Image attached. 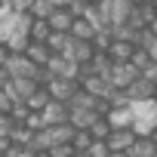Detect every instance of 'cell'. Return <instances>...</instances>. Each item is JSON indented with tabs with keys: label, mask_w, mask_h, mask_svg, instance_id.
Masks as SVG:
<instances>
[{
	"label": "cell",
	"mask_w": 157,
	"mask_h": 157,
	"mask_svg": "<svg viewBox=\"0 0 157 157\" xmlns=\"http://www.w3.org/2000/svg\"><path fill=\"white\" fill-rule=\"evenodd\" d=\"M108 157H132V154H129V151H111Z\"/></svg>",
	"instance_id": "74e56055"
},
{
	"label": "cell",
	"mask_w": 157,
	"mask_h": 157,
	"mask_svg": "<svg viewBox=\"0 0 157 157\" xmlns=\"http://www.w3.org/2000/svg\"><path fill=\"white\" fill-rule=\"evenodd\" d=\"M52 0H34V6H31V16L34 19H49L52 16Z\"/></svg>",
	"instance_id": "83f0119b"
},
{
	"label": "cell",
	"mask_w": 157,
	"mask_h": 157,
	"mask_svg": "<svg viewBox=\"0 0 157 157\" xmlns=\"http://www.w3.org/2000/svg\"><path fill=\"white\" fill-rule=\"evenodd\" d=\"M10 80H13L10 68H6V65H0V86H10Z\"/></svg>",
	"instance_id": "d590c367"
},
{
	"label": "cell",
	"mask_w": 157,
	"mask_h": 157,
	"mask_svg": "<svg viewBox=\"0 0 157 157\" xmlns=\"http://www.w3.org/2000/svg\"><path fill=\"white\" fill-rule=\"evenodd\" d=\"M46 136H49V148L52 145H65V142L74 139V126H71V120L68 123H49L46 126Z\"/></svg>",
	"instance_id": "8fae6325"
},
{
	"label": "cell",
	"mask_w": 157,
	"mask_h": 157,
	"mask_svg": "<svg viewBox=\"0 0 157 157\" xmlns=\"http://www.w3.org/2000/svg\"><path fill=\"white\" fill-rule=\"evenodd\" d=\"M151 3H154V10H157V0H151Z\"/></svg>",
	"instance_id": "f6af8a7d"
},
{
	"label": "cell",
	"mask_w": 157,
	"mask_h": 157,
	"mask_svg": "<svg viewBox=\"0 0 157 157\" xmlns=\"http://www.w3.org/2000/svg\"><path fill=\"white\" fill-rule=\"evenodd\" d=\"M136 139H139V126H114V132L108 136V145L111 151H129Z\"/></svg>",
	"instance_id": "3957f363"
},
{
	"label": "cell",
	"mask_w": 157,
	"mask_h": 157,
	"mask_svg": "<svg viewBox=\"0 0 157 157\" xmlns=\"http://www.w3.org/2000/svg\"><path fill=\"white\" fill-rule=\"evenodd\" d=\"M31 111H34V108H31V105L22 99V102H16V105H13V111H10V114H13V120H16V123H28Z\"/></svg>",
	"instance_id": "484cf974"
},
{
	"label": "cell",
	"mask_w": 157,
	"mask_h": 157,
	"mask_svg": "<svg viewBox=\"0 0 157 157\" xmlns=\"http://www.w3.org/2000/svg\"><path fill=\"white\" fill-rule=\"evenodd\" d=\"M6 68H10V74L13 77H34L37 74V62H31L28 59V52H13L10 59H6Z\"/></svg>",
	"instance_id": "7a4b0ae2"
},
{
	"label": "cell",
	"mask_w": 157,
	"mask_h": 157,
	"mask_svg": "<svg viewBox=\"0 0 157 157\" xmlns=\"http://www.w3.org/2000/svg\"><path fill=\"white\" fill-rule=\"evenodd\" d=\"M10 6H13V13H31L34 0H10Z\"/></svg>",
	"instance_id": "836d02e7"
},
{
	"label": "cell",
	"mask_w": 157,
	"mask_h": 157,
	"mask_svg": "<svg viewBox=\"0 0 157 157\" xmlns=\"http://www.w3.org/2000/svg\"><path fill=\"white\" fill-rule=\"evenodd\" d=\"M71 157H90V151H74Z\"/></svg>",
	"instance_id": "60d3db41"
},
{
	"label": "cell",
	"mask_w": 157,
	"mask_h": 157,
	"mask_svg": "<svg viewBox=\"0 0 157 157\" xmlns=\"http://www.w3.org/2000/svg\"><path fill=\"white\" fill-rule=\"evenodd\" d=\"M90 132H93V139H105V142H108V136L114 132V123H111L108 117H96V123L90 126Z\"/></svg>",
	"instance_id": "603a6c76"
},
{
	"label": "cell",
	"mask_w": 157,
	"mask_h": 157,
	"mask_svg": "<svg viewBox=\"0 0 157 157\" xmlns=\"http://www.w3.org/2000/svg\"><path fill=\"white\" fill-rule=\"evenodd\" d=\"M93 102H96V96L90 93V90H83V86H77V93L71 96V108H93Z\"/></svg>",
	"instance_id": "cb8c5ba5"
},
{
	"label": "cell",
	"mask_w": 157,
	"mask_h": 157,
	"mask_svg": "<svg viewBox=\"0 0 157 157\" xmlns=\"http://www.w3.org/2000/svg\"><path fill=\"white\" fill-rule=\"evenodd\" d=\"M52 6H71V0H52Z\"/></svg>",
	"instance_id": "ab89813d"
},
{
	"label": "cell",
	"mask_w": 157,
	"mask_h": 157,
	"mask_svg": "<svg viewBox=\"0 0 157 157\" xmlns=\"http://www.w3.org/2000/svg\"><path fill=\"white\" fill-rule=\"evenodd\" d=\"M43 114H46V120H49V123H68V120H71V105H68V102L52 99V102L43 108Z\"/></svg>",
	"instance_id": "30bf717a"
},
{
	"label": "cell",
	"mask_w": 157,
	"mask_h": 157,
	"mask_svg": "<svg viewBox=\"0 0 157 157\" xmlns=\"http://www.w3.org/2000/svg\"><path fill=\"white\" fill-rule=\"evenodd\" d=\"M80 86L90 90L93 96H111V90H114L111 77H105V74H83L80 77Z\"/></svg>",
	"instance_id": "8992f818"
},
{
	"label": "cell",
	"mask_w": 157,
	"mask_h": 157,
	"mask_svg": "<svg viewBox=\"0 0 157 157\" xmlns=\"http://www.w3.org/2000/svg\"><path fill=\"white\" fill-rule=\"evenodd\" d=\"M154 16H157V10H154V3H136L132 6V13H129V25L132 28H151V22H154Z\"/></svg>",
	"instance_id": "ba28073f"
},
{
	"label": "cell",
	"mask_w": 157,
	"mask_h": 157,
	"mask_svg": "<svg viewBox=\"0 0 157 157\" xmlns=\"http://www.w3.org/2000/svg\"><path fill=\"white\" fill-rule=\"evenodd\" d=\"M96 31H99V25H96L90 16H77L74 25H71V34H74V37H80V40H93Z\"/></svg>",
	"instance_id": "5bb4252c"
},
{
	"label": "cell",
	"mask_w": 157,
	"mask_h": 157,
	"mask_svg": "<svg viewBox=\"0 0 157 157\" xmlns=\"http://www.w3.org/2000/svg\"><path fill=\"white\" fill-rule=\"evenodd\" d=\"M154 157H157V154H154Z\"/></svg>",
	"instance_id": "7dc6e473"
},
{
	"label": "cell",
	"mask_w": 157,
	"mask_h": 157,
	"mask_svg": "<svg viewBox=\"0 0 157 157\" xmlns=\"http://www.w3.org/2000/svg\"><path fill=\"white\" fill-rule=\"evenodd\" d=\"M46 43H49L52 52H68V46H71V31H52V34L46 37Z\"/></svg>",
	"instance_id": "ffe728a7"
},
{
	"label": "cell",
	"mask_w": 157,
	"mask_h": 157,
	"mask_svg": "<svg viewBox=\"0 0 157 157\" xmlns=\"http://www.w3.org/2000/svg\"><path fill=\"white\" fill-rule=\"evenodd\" d=\"M49 151H52V157H71V154H74L77 148H74L71 142H65V145H52Z\"/></svg>",
	"instance_id": "d6a6232c"
},
{
	"label": "cell",
	"mask_w": 157,
	"mask_h": 157,
	"mask_svg": "<svg viewBox=\"0 0 157 157\" xmlns=\"http://www.w3.org/2000/svg\"><path fill=\"white\" fill-rule=\"evenodd\" d=\"M71 145H74L77 151H86V148L93 145V132H90V129H74V139H71Z\"/></svg>",
	"instance_id": "4316f807"
},
{
	"label": "cell",
	"mask_w": 157,
	"mask_h": 157,
	"mask_svg": "<svg viewBox=\"0 0 157 157\" xmlns=\"http://www.w3.org/2000/svg\"><path fill=\"white\" fill-rule=\"evenodd\" d=\"M132 0H111L108 3V13H111V25H117V22H126L129 19V13H132Z\"/></svg>",
	"instance_id": "e0dca14e"
},
{
	"label": "cell",
	"mask_w": 157,
	"mask_h": 157,
	"mask_svg": "<svg viewBox=\"0 0 157 157\" xmlns=\"http://www.w3.org/2000/svg\"><path fill=\"white\" fill-rule=\"evenodd\" d=\"M52 102V96H49V90H46V83H40L34 93H31V99H28V105L34 108V111H43L46 105Z\"/></svg>",
	"instance_id": "44dd1931"
},
{
	"label": "cell",
	"mask_w": 157,
	"mask_h": 157,
	"mask_svg": "<svg viewBox=\"0 0 157 157\" xmlns=\"http://www.w3.org/2000/svg\"><path fill=\"white\" fill-rule=\"evenodd\" d=\"M108 52H111V59H114V62H129V59H132V52H136V43H132V40H120V37H117V40L111 43V49H108Z\"/></svg>",
	"instance_id": "ac0fdd59"
},
{
	"label": "cell",
	"mask_w": 157,
	"mask_h": 157,
	"mask_svg": "<svg viewBox=\"0 0 157 157\" xmlns=\"http://www.w3.org/2000/svg\"><path fill=\"white\" fill-rule=\"evenodd\" d=\"M154 90H157V83L151 80L148 74H139L136 80L126 86V96L132 99V105H139V102H151L154 99Z\"/></svg>",
	"instance_id": "6da1fadb"
},
{
	"label": "cell",
	"mask_w": 157,
	"mask_h": 157,
	"mask_svg": "<svg viewBox=\"0 0 157 157\" xmlns=\"http://www.w3.org/2000/svg\"><path fill=\"white\" fill-rule=\"evenodd\" d=\"M148 49H151V59H154V62H157V37H154V43H151V46H148Z\"/></svg>",
	"instance_id": "f35d334b"
},
{
	"label": "cell",
	"mask_w": 157,
	"mask_h": 157,
	"mask_svg": "<svg viewBox=\"0 0 157 157\" xmlns=\"http://www.w3.org/2000/svg\"><path fill=\"white\" fill-rule=\"evenodd\" d=\"M145 74H148V77H151V80H154V83H157V62H151V68H148V71H145Z\"/></svg>",
	"instance_id": "8d00e7d4"
},
{
	"label": "cell",
	"mask_w": 157,
	"mask_h": 157,
	"mask_svg": "<svg viewBox=\"0 0 157 157\" xmlns=\"http://www.w3.org/2000/svg\"><path fill=\"white\" fill-rule=\"evenodd\" d=\"M96 117H102L96 108H71V126L74 129H90L96 123Z\"/></svg>",
	"instance_id": "7c38bea8"
},
{
	"label": "cell",
	"mask_w": 157,
	"mask_h": 157,
	"mask_svg": "<svg viewBox=\"0 0 157 157\" xmlns=\"http://www.w3.org/2000/svg\"><path fill=\"white\" fill-rule=\"evenodd\" d=\"M129 62H132V65H136V68L145 74V71L151 68V62H154V59H151V49H145V46H136V52H132V59H129Z\"/></svg>",
	"instance_id": "d4e9b609"
},
{
	"label": "cell",
	"mask_w": 157,
	"mask_h": 157,
	"mask_svg": "<svg viewBox=\"0 0 157 157\" xmlns=\"http://www.w3.org/2000/svg\"><path fill=\"white\" fill-rule=\"evenodd\" d=\"M28 59L37 62V65H46V62L52 59L49 43H46V40H31V43H28Z\"/></svg>",
	"instance_id": "2e32d148"
},
{
	"label": "cell",
	"mask_w": 157,
	"mask_h": 157,
	"mask_svg": "<svg viewBox=\"0 0 157 157\" xmlns=\"http://www.w3.org/2000/svg\"><path fill=\"white\" fill-rule=\"evenodd\" d=\"M68 56H71L74 62L86 65V62H93V56H96V43H93V40H80V37H74V34H71V46H68Z\"/></svg>",
	"instance_id": "52a82bcc"
},
{
	"label": "cell",
	"mask_w": 157,
	"mask_h": 157,
	"mask_svg": "<svg viewBox=\"0 0 157 157\" xmlns=\"http://www.w3.org/2000/svg\"><path fill=\"white\" fill-rule=\"evenodd\" d=\"M139 74H142V71H139L132 62H114V68H111V74H108V77H111V83H114V86L126 90V86L136 80Z\"/></svg>",
	"instance_id": "277c9868"
},
{
	"label": "cell",
	"mask_w": 157,
	"mask_h": 157,
	"mask_svg": "<svg viewBox=\"0 0 157 157\" xmlns=\"http://www.w3.org/2000/svg\"><path fill=\"white\" fill-rule=\"evenodd\" d=\"M37 86H40V83L34 80V77H13L6 90L13 93V99H16V102H22V99L28 102V99H31V93H34Z\"/></svg>",
	"instance_id": "9c48e42d"
},
{
	"label": "cell",
	"mask_w": 157,
	"mask_h": 157,
	"mask_svg": "<svg viewBox=\"0 0 157 157\" xmlns=\"http://www.w3.org/2000/svg\"><path fill=\"white\" fill-rule=\"evenodd\" d=\"M37 157H52V151L46 148V151H37Z\"/></svg>",
	"instance_id": "b9f144b4"
},
{
	"label": "cell",
	"mask_w": 157,
	"mask_h": 157,
	"mask_svg": "<svg viewBox=\"0 0 157 157\" xmlns=\"http://www.w3.org/2000/svg\"><path fill=\"white\" fill-rule=\"evenodd\" d=\"M13 105H16L13 93H10L6 86H0V111H13Z\"/></svg>",
	"instance_id": "1f68e13d"
},
{
	"label": "cell",
	"mask_w": 157,
	"mask_h": 157,
	"mask_svg": "<svg viewBox=\"0 0 157 157\" xmlns=\"http://www.w3.org/2000/svg\"><path fill=\"white\" fill-rule=\"evenodd\" d=\"M77 86H80V80H68V77H52V80L46 83L49 96L59 99V102H71V96L77 93Z\"/></svg>",
	"instance_id": "5b68a950"
},
{
	"label": "cell",
	"mask_w": 157,
	"mask_h": 157,
	"mask_svg": "<svg viewBox=\"0 0 157 157\" xmlns=\"http://www.w3.org/2000/svg\"><path fill=\"white\" fill-rule=\"evenodd\" d=\"M132 3H151V0H132Z\"/></svg>",
	"instance_id": "ee69618b"
},
{
	"label": "cell",
	"mask_w": 157,
	"mask_h": 157,
	"mask_svg": "<svg viewBox=\"0 0 157 157\" xmlns=\"http://www.w3.org/2000/svg\"><path fill=\"white\" fill-rule=\"evenodd\" d=\"M6 154H10V157H37V151H34L31 145H10Z\"/></svg>",
	"instance_id": "f546056e"
},
{
	"label": "cell",
	"mask_w": 157,
	"mask_h": 157,
	"mask_svg": "<svg viewBox=\"0 0 157 157\" xmlns=\"http://www.w3.org/2000/svg\"><path fill=\"white\" fill-rule=\"evenodd\" d=\"M16 129V120H13V114L10 111H0V136H10Z\"/></svg>",
	"instance_id": "4dcf8cb0"
},
{
	"label": "cell",
	"mask_w": 157,
	"mask_h": 157,
	"mask_svg": "<svg viewBox=\"0 0 157 157\" xmlns=\"http://www.w3.org/2000/svg\"><path fill=\"white\" fill-rule=\"evenodd\" d=\"M114 40H117V37H114V28H111V25H105V28H99V31H96V37H93V43H96V49H105V52L111 49V43H114Z\"/></svg>",
	"instance_id": "7402d4cb"
},
{
	"label": "cell",
	"mask_w": 157,
	"mask_h": 157,
	"mask_svg": "<svg viewBox=\"0 0 157 157\" xmlns=\"http://www.w3.org/2000/svg\"><path fill=\"white\" fill-rule=\"evenodd\" d=\"M13 56V49H10V43L6 40H0V65H6V59Z\"/></svg>",
	"instance_id": "e575fe53"
},
{
	"label": "cell",
	"mask_w": 157,
	"mask_h": 157,
	"mask_svg": "<svg viewBox=\"0 0 157 157\" xmlns=\"http://www.w3.org/2000/svg\"><path fill=\"white\" fill-rule=\"evenodd\" d=\"M74 19H77V16H74L68 6H56L52 16H49V25H52V31H71Z\"/></svg>",
	"instance_id": "9a60e30c"
},
{
	"label": "cell",
	"mask_w": 157,
	"mask_h": 157,
	"mask_svg": "<svg viewBox=\"0 0 157 157\" xmlns=\"http://www.w3.org/2000/svg\"><path fill=\"white\" fill-rule=\"evenodd\" d=\"M86 151H90V157H108V154H111V145H108L105 139H93V145H90Z\"/></svg>",
	"instance_id": "f1b7e54d"
},
{
	"label": "cell",
	"mask_w": 157,
	"mask_h": 157,
	"mask_svg": "<svg viewBox=\"0 0 157 157\" xmlns=\"http://www.w3.org/2000/svg\"><path fill=\"white\" fill-rule=\"evenodd\" d=\"M154 102H157V90H154Z\"/></svg>",
	"instance_id": "bcb514c9"
},
{
	"label": "cell",
	"mask_w": 157,
	"mask_h": 157,
	"mask_svg": "<svg viewBox=\"0 0 157 157\" xmlns=\"http://www.w3.org/2000/svg\"><path fill=\"white\" fill-rule=\"evenodd\" d=\"M129 154H132V157H154V154H157V142L151 139V132H139V139L132 142Z\"/></svg>",
	"instance_id": "4fadbf2b"
},
{
	"label": "cell",
	"mask_w": 157,
	"mask_h": 157,
	"mask_svg": "<svg viewBox=\"0 0 157 157\" xmlns=\"http://www.w3.org/2000/svg\"><path fill=\"white\" fill-rule=\"evenodd\" d=\"M148 132H151V139H154V142H157V126H151V129H148Z\"/></svg>",
	"instance_id": "7bdbcfd3"
},
{
	"label": "cell",
	"mask_w": 157,
	"mask_h": 157,
	"mask_svg": "<svg viewBox=\"0 0 157 157\" xmlns=\"http://www.w3.org/2000/svg\"><path fill=\"white\" fill-rule=\"evenodd\" d=\"M49 34H52L49 19H31V25H28V37L31 40H46Z\"/></svg>",
	"instance_id": "d6986e66"
}]
</instances>
